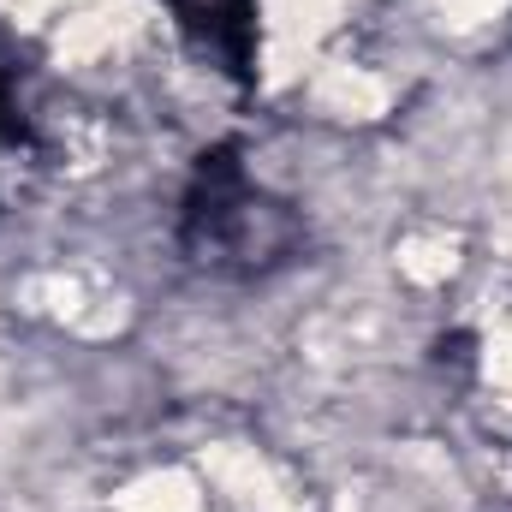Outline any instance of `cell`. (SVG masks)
<instances>
[{
    "instance_id": "1",
    "label": "cell",
    "mask_w": 512,
    "mask_h": 512,
    "mask_svg": "<svg viewBox=\"0 0 512 512\" xmlns=\"http://www.w3.org/2000/svg\"><path fill=\"white\" fill-rule=\"evenodd\" d=\"M179 18H197L203 30H227V18H239V0H167Z\"/></svg>"
}]
</instances>
